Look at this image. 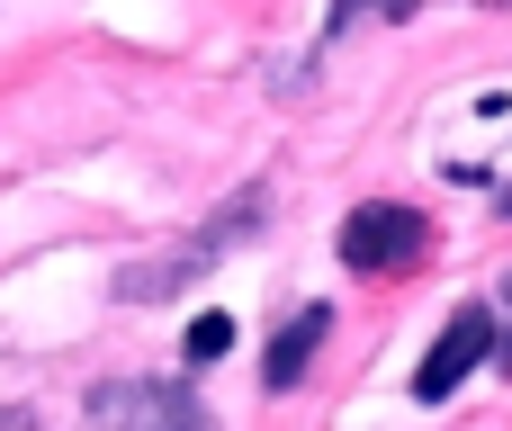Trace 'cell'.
<instances>
[{"label": "cell", "instance_id": "cell-1", "mask_svg": "<svg viewBox=\"0 0 512 431\" xmlns=\"http://www.w3.org/2000/svg\"><path fill=\"white\" fill-rule=\"evenodd\" d=\"M243 225H261V189H243V198H225L216 207V225L198 234V243H180V252H162V261H135L126 279H117V297L126 306H153V297H171V288H189V279H207V261L243 234Z\"/></svg>", "mask_w": 512, "mask_h": 431}, {"label": "cell", "instance_id": "cell-2", "mask_svg": "<svg viewBox=\"0 0 512 431\" xmlns=\"http://www.w3.org/2000/svg\"><path fill=\"white\" fill-rule=\"evenodd\" d=\"M90 423L99 431H216L180 378H108V387H90Z\"/></svg>", "mask_w": 512, "mask_h": 431}, {"label": "cell", "instance_id": "cell-3", "mask_svg": "<svg viewBox=\"0 0 512 431\" xmlns=\"http://www.w3.org/2000/svg\"><path fill=\"white\" fill-rule=\"evenodd\" d=\"M414 252H423V216H414V207H387V198H378V207H351V216H342V261H351V270H396V261H414Z\"/></svg>", "mask_w": 512, "mask_h": 431}, {"label": "cell", "instance_id": "cell-4", "mask_svg": "<svg viewBox=\"0 0 512 431\" xmlns=\"http://www.w3.org/2000/svg\"><path fill=\"white\" fill-rule=\"evenodd\" d=\"M486 342H495V315H486V306H468V315H459V324L432 342V360L414 369V396H423V405H441V396H450V387H459V378L486 360Z\"/></svg>", "mask_w": 512, "mask_h": 431}, {"label": "cell", "instance_id": "cell-5", "mask_svg": "<svg viewBox=\"0 0 512 431\" xmlns=\"http://www.w3.org/2000/svg\"><path fill=\"white\" fill-rule=\"evenodd\" d=\"M324 333H333V315H324V306H297V315L270 333V351H261V378H270V387H297V378H306V360L324 351Z\"/></svg>", "mask_w": 512, "mask_h": 431}, {"label": "cell", "instance_id": "cell-6", "mask_svg": "<svg viewBox=\"0 0 512 431\" xmlns=\"http://www.w3.org/2000/svg\"><path fill=\"white\" fill-rule=\"evenodd\" d=\"M234 351V315H198L189 324V360H225Z\"/></svg>", "mask_w": 512, "mask_h": 431}, {"label": "cell", "instance_id": "cell-7", "mask_svg": "<svg viewBox=\"0 0 512 431\" xmlns=\"http://www.w3.org/2000/svg\"><path fill=\"white\" fill-rule=\"evenodd\" d=\"M351 9H387V18H405V9H414V0H342V9H333V18H351Z\"/></svg>", "mask_w": 512, "mask_h": 431}, {"label": "cell", "instance_id": "cell-8", "mask_svg": "<svg viewBox=\"0 0 512 431\" xmlns=\"http://www.w3.org/2000/svg\"><path fill=\"white\" fill-rule=\"evenodd\" d=\"M504 216H512V198H504Z\"/></svg>", "mask_w": 512, "mask_h": 431}]
</instances>
